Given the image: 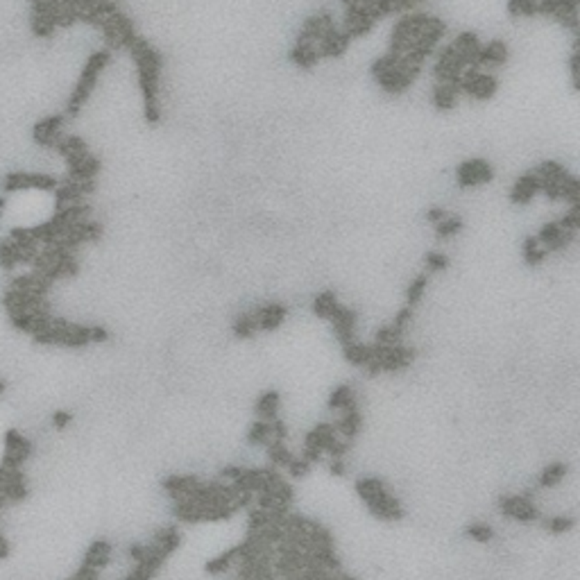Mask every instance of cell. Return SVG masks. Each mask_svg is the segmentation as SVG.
Here are the masks:
<instances>
[{
  "label": "cell",
  "mask_w": 580,
  "mask_h": 580,
  "mask_svg": "<svg viewBox=\"0 0 580 580\" xmlns=\"http://www.w3.org/2000/svg\"><path fill=\"white\" fill-rule=\"evenodd\" d=\"M109 57H112L109 50H97V53H93L91 57H88V62L82 68L80 80H77L73 93H71V100H68V104H66V116L80 114L84 102L91 97V91L97 84V77H100V73L107 68V64H109Z\"/></svg>",
  "instance_id": "cell-1"
},
{
  "label": "cell",
  "mask_w": 580,
  "mask_h": 580,
  "mask_svg": "<svg viewBox=\"0 0 580 580\" xmlns=\"http://www.w3.org/2000/svg\"><path fill=\"white\" fill-rule=\"evenodd\" d=\"M59 186L55 177L46 173H7L3 180V193H16V191H53Z\"/></svg>",
  "instance_id": "cell-2"
},
{
  "label": "cell",
  "mask_w": 580,
  "mask_h": 580,
  "mask_svg": "<svg viewBox=\"0 0 580 580\" xmlns=\"http://www.w3.org/2000/svg\"><path fill=\"white\" fill-rule=\"evenodd\" d=\"M492 175H494L492 173V166H490L487 161H483V159H469V161L458 166L456 180H458L460 186L469 189V186L487 184L490 180H492Z\"/></svg>",
  "instance_id": "cell-3"
},
{
  "label": "cell",
  "mask_w": 580,
  "mask_h": 580,
  "mask_svg": "<svg viewBox=\"0 0 580 580\" xmlns=\"http://www.w3.org/2000/svg\"><path fill=\"white\" fill-rule=\"evenodd\" d=\"M62 127H64V116H48L43 121H39L32 130V139L36 145L46 147V150H55L57 141L62 139Z\"/></svg>",
  "instance_id": "cell-4"
},
{
  "label": "cell",
  "mask_w": 580,
  "mask_h": 580,
  "mask_svg": "<svg viewBox=\"0 0 580 580\" xmlns=\"http://www.w3.org/2000/svg\"><path fill=\"white\" fill-rule=\"evenodd\" d=\"M329 322L333 324V331H336V336H338L342 347L349 345V342H356V338H353V333H356V313H353L351 309L338 304V309L333 311V316L329 318Z\"/></svg>",
  "instance_id": "cell-5"
},
{
  "label": "cell",
  "mask_w": 580,
  "mask_h": 580,
  "mask_svg": "<svg viewBox=\"0 0 580 580\" xmlns=\"http://www.w3.org/2000/svg\"><path fill=\"white\" fill-rule=\"evenodd\" d=\"M367 510L377 519H381V522H399V519H404V508H401L399 501L390 494V490L388 492H383L379 499L370 501Z\"/></svg>",
  "instance_id": "cell-6"
},
{
  "label": "cell",
  "mask_w": 580,
  "mask_h": 580,
  "mask_svg": "<svg viewBox=\"0 0 580 580\" xmlns=\"http://www.w3.org/2000/svg\"><path fill=\"white\" fill-rule=\"evenodd\" d=\"M254 316H257L259 331H274L283 324L288 311L283 304H263V306L254 309Z\"/></svg>",
  "instance_id": "cell-7"
},
{
  "label": "cell",
  "mask_w": 580,
  "mask_h": 580,
  "mask_svg": "<svg viewBox=\"0 0 580 580\" xmlns=\"http://www.w3.org/2000/svg\"><path fill=\"white\" fill-rule=\"evenodd\" d=\"M537 193H542V180L535 173H526L517 180L513 193H510V200L515 204H528Z\"/></svg>",
  "instance_id": "cell-8"
},
{
  "label": "cell",
  "mask_w": 580,
  "mask_h": 580,
  "mask_svg": "<svg viewBox=\"0 0 580 580\" xmlns=\"http://www.w3.org/2000/svg\"><path fill=\"white\" fill-rule=\"evenodd\" d=\"M338 442V433H336V426L333 424H318L313 431L306 433V440H304V445L306 447H313V449H320L322 454L324 451H329L336 447Z\"/></svg>",
  "instance_id": "cell-9"
},
{
  "label": "cell",
  "mask_w": 580,
  "mask_h": 580,
  "mask_svg": "<svg viewBox=\"0 0 580 580\" xmlns=\"http://www.w3.org/2000/svg\"><path fill=\"white\" fill-rule=\"evenodd\" d=\"M508 59V48L504 41H490L480 46V53L476 57V66L483 71L485 66H501Z\"/></svg>",
  "instance_id": "cell-10"
},
{
  "label": "cell",
  "mask_w": 580,
  "mask_h": 580,
  "mask_svg": "<svg viewBox=\"0 0 580 580\" xmlns=\"http://www.w3.org/2000/svg\"><path fill=\"white\" fill-rule=\"evenodd\" d=\"M109 555H112V544L107 542V539H97L91 546L86 548V555H84V562L86 567L95 569V572H100L107 565H109Z\"/></svg>",
  "instance_id": "cell-11"
},
{
  "label": "cell",
  "mask_w": 580,
  "mask_h": 580,
  "mask_svg": "<svg viewBox=\"0 0 580 580\" xmlns=\"http://www.w3.org/2000/svg\"><path fill=\"white\" fill-rule=\"evenodd\" d=\"M458 97H460V88L458 86H454V84H438L436 91H433V104H436V109H440V112H449V109H454V107H456Z\"/></svg>",
  "instance_id": "cell-12"
},
{
  "label": "cell",
  "mask_w": 580,
  "mask_h": 580,
  "mask_svg": "<svg viewBox=\"0 0 580 580\" xmlns=\"http://www.w3.org/2000/svg\"><path fill=\"white\" fill-rule=\"evenodd\" d=\"M236 560H238V544L231 546V548H227V551H224L222 555H215V558H211L209 562L204 565V572L209 574V576L224 574V572H227V569L236 562Z\"/></svg>",
  "instance_id": "cell-13"
},
{
  "label": "cell",
  "mask_w": 580,
  "mask_h": 580,
  "mask_svg": "<svg viewBox=\"0 0 580 580\" xmlns=\"http://www.w3.org/2000/svg\"><path fill=\"white\" fill-rule=\"evenodd\" d=\"M277 410H279V392L277 390L263 392V395L257 399V415L263 421H272L277 417Z\"/></svg>",
  "instance_id": "cell-14"
},
{
  "label": "cell",
  "mask_w": 580,
  "mask_h": 580,
  "mask_svg": "<svg viewBox=\"0 0 580 580\" xmlns=\"http://www.w3.org/2000/svg\"><path fill=\"white\" fill-rule=\"evenodd\" d=\"M360 424H363V417H360V410L358 406H351L347 410H342V417H340V433L345 436L347 440H353L358 436V431H360Z\"/></svg>",
  "instance_id": "cell-15"
},
{
  "label": "cell",
  "mask_w": 580,
  "mask_h": 580,
  "mask_svg": "<svg viewBox=\"0 0 580 580\" xmlns=\"http://www.w3.org/2000/svg\"><path fill=\"white\" fill-rule=\"evenodd\" d=\"M383 492H388V485L383 483L381 478H360L358 483H356V494L365 501V504H370V501H375L379 499Z\"/></svg>",
  "instance_id": "cell-16"
},
{
  "label": "cell",
  "mask_w": 580,
  "mask_h": 580,
  "mask_svg": "<svg viewBox=\"0 0 580 580\" xmlns=\"http://www.w3.org/2000/svg\"><path fill=\"white\" fill-rule=\"evenodd\" d=\"M510 519H515V522H522V524L537 522V519H539V510L533 506V501H530V494H519V504H517V508L513 510V515H510Z\"/></svg>",
  "instance_id": "cell-17"
},
{
  "label": "cell",
  "mask_w": 580,
  "mask_h": 580,
  "mask_svg": "<svg viewBox=\"0 0 580 580\" xmlns=\"http://www.w3.org/2000/svg\"><path fill=\"white\" fill-rule=\"evenodd\" d=\"M342 351H345V358L351 363V365H356V367H365L367 363L375 358V356H372V347L370 345H360V342H349V345L342 347Z\"/></svg>",
  "instance_id": "cell-18"
},
{
  "label": "cell",
  "mask_w": 580,
  "mask_h": 580,
  "mask_svg": "<svg viewBox=\"0 0 580 580\" xmlns=\"http://www.w3.org/2000/svg\"><path fill=\"white\" fill-rule=\"evenodd\" d=\"M265 449H268V458H270L272 467H283V469H286V465L295 458V456L290 454V449L286 447V442L270 440L268 445H265Z\"/></svg>",
  "instance_id": "cell-19"
},
{
  "label": "cell",
  "mask_w": 580,
  "mask_h": 580,
  "mask_svg": "<svg viewBox=\"0 0 580 580\" xmlns=\"http://www.w3.org/2000/svg\"><path fill=\"white\" fill-rule=\"evenodd\" d=\"M336 309H338V299H336V295H333L331 290H324V292L318 295L316 299H313V311H316L318 318L329 320Z\"/></svg>",
  "instance_id": "cell-20"
},
{
  "label": "cell",
  "mask_w": 580,
  "mask_h": 580,
  "mask_svg": "<svg viewBox=\"0 0 580 580\" xmlns=\"http://www.w3.org/2000/svg\"><path fill=\"white\" fill-rule=\"evenodd\" d=\"M351 406H356V399H353V390L349 386H338L331 392L329 397V408L331 410H347Z\"/></svg>",
  "instance_id": "cell-21"
},
{
  "label": "cell",
  "mask_w": 580,
  "mask_h": 580,
  "mask_svg": "<svg viewBox=\"0 0 580 580\" xmlns=\"http://www.w3.org/2000/svg\"><path fill=\"white\" fill-rule=\"evenodd\" d=\"M257 331H259V324H257V316H254V311H248V313H243V316L236 318L234 333L238 338H252Z\"/></svg>",
  "instance_id": "cell-22"
},
{
  "label": "cell",
  "mask_w": 580,
  "mask_h": 580,
  "mask_svg": "<svg viewBox=\"0 0 580 580\" xmlns=\"http://www.w3.org/2000/svg\"><path fill=\"white\" fill-rule=\"evenodd\" d=\"M290 59L302 68H311V66H316L320 62V57L316 53V46H295L292 53H290Z\"/></svg>",
  "instance_id": "cell-23"
},
{
  "label": "cell",
  "mask_w": 580,
  "mask_h": 580,
  "mask_svg": "<svg viewBox=\"0 0 580 580\" xmlns=\"http://www.w3.org/2000/svg\"><path fill=\"white\" fill-rule=\"evenodd\" d=\"M567 476V465L565 463H553L548 465L542 474H539V487H553Z\"/></svg>",
  "instance_id": "cell-24"
},
{
  "label": "cell",
  "mask_w": 580,
  "mask_h": 580,
  "mask_svg": "<svg viewBox=\"0 0 580 580\" xmlns=\"http://www.w3.org/2000/svg\"><path fill=\"white\" fill-rule=\"evenodd\" d=\"M460 229H463V220H460L458 215H447L445 220L436 224V236L442 241H449L454 238Z\"/></svg>",
  "instance_id": "cell-25"
},
{
  "label": "cell",
  "mask_w": 580,
  "mask_h": 580,
  "mask_svg": "<svg viewBox=\"0 0 580 580\" xmlns=\"http://www.w3.org/2000/svg\"><path fill=\"white\" fill-rule=\"evenodd\" d=\"M546 254L548 252L537 243L535 236H533V238H526L524 241V259H526L528 265H539V263L546 259Z\"/></svg>",
  "instance_id": "cell-26"
},
{
  "label": "cell",
  "mask_w": 580,
  "mask_h": 580,
  "mask_svg": "<svg viewBox=\"0 0 580 580\" xmlns=\"http://www.w3.org/2000/svg\"><path fill=\"white\" fill-rule=\"evenodd\" d=\"M248 442L250 445H263V447L268 445L270 442V421H263V419L254 421L248 431Z\"/></svg>",
  "instance_id": "cell-27"
},
{
  "label": "cell",
  "mask_w": 580,
  "mask_h": 580,
  "mask_svg": "<svg viewBox=\"0 0 580 580\" xmlns=\"http://www.w3.org/2000/svg\"><path fill=\"white\" fill-rule=\"evenodd\" d=\"M426 286H429V274H419V277L412 279L406 290V306H415L421 299V295H424Z\"/></svg>",
  "instance_id": "cell-28"
},
{
  "label": "cell",
  "mask_w": 580,
  "mask_h": 580,
  "mask_svg": "<svg viewBox=\"0 0 580 580\" xmlns=\"http://www.w3.org/2000/svg\"><path fill=\"white\" fill-rule=\"evenodd\" d=\"M465 535L467 537H471L474 539V542H478V544H485V542H490V539L494 537V530L490 528L487 524H469L467 528H465Z\"/></svg>",
  "instance_id": "cell-29"
},
{
  "label": "cell",
  "mask_w": 580,
  "mask_h": 580,
  "mask_svg": "<svg viewBox=\"0 0 580 580\" xmlns=\"http://www.w3.org/2000/svg\"><path fill=\"white\" fill-rule=\"evenodd\" d=\"M508 12L513 16H535L537 14V0H510Z\"/></svg>",
  "instance_id": "cell-30"
},
{
  "label": "cell",
  "mask_w": 580,
  "mask_h": 580,
  "mask_svg": "<svg viewBox=\"0 0 580 580\" xmlns=\"http://www.w3.org/2000/svg\"><path fill=\"white\" fill-rule=\"evenodd\" d=\"M270 524V517H268V510H261V508H252L250 510V517H248V526H250V533H257L263 526Z\"/></svg>",
  "instance_id": "cell-31"
},
{
  "label": "cell",
  "mask_w": 580,
  "mask_h": 580,
  "mask_svg": "<svg viewBox=\"0 0 580 580\" xmlns=\"http://www.w3.org/2000/svg\"><path fill=\"white\" fill-rule=\"evenodd\" d=\"M424 261H426L429 272H442V270L449 268V257L447 254H442V252H429L424 257Z\"/></svg>",
  "instance_id": "cell-32"
},
{
  "label": "cell",
  "mask_w": 580,
  "mask_h": 580,
  "mask_svg": "<svg viewBox=\"0 0 580 580\" xmlns=\"http://www.w3.org/2000/svg\"><path fill=\"white\" fill-rule=\"evenodd\" d=\"M574 524H576V522H574L572 517H562V515H560V517L548 519V522H546V528L551 530L553 535H562V533H569V530L574 528Z\"/></svg>",
  "instance_id": "cell-33"
},
{
  "label": "cell",
  "mask_w": 580,
  "mask_h": 580,
  "mask_svg": "<svg viewBox=\"0 0 580 580\" xmlns=\"http://www.w3.org/2000/svg\"><path fill=\"white\" fill-rule=\"evenodd\" d=\"M286 469H288V474L292 478H302V476H306L309 471H311V465L304 458H292L290 463L286 465Z\"/></svg>",
  "instance_id": "cell-34"
},
{
  "label": "cell",
  "mask_w": 580,
  "mask_h": 580,
  "mask_svg": "<svg viewBox=\"0 0 580 580\" xmlns=\"http://www.w3.org/2000/svg\"><path fill=\"white\" fill-rule=\"evenodd\" d=\"M286 438H288V429H286V424H283V419L274 417V419L270 421V440L286 442Z\"/></svg>",
  "instance_id": "cell-35"
},
{
  "label": "cell",
  "mask_w": 580,
  "mask_h": 580,
  "mask_svg": "<svg viewBox=\"0 0 580 580\" xmlns=\"http://www.w3.org/2000/svg\"><path fill=\"white\" fill-rule=\"evenodd\" d=\"M410 320H412V306H404V309L397 313V318H395V322H392V327H395L399 333H404L406 327L410 324Z\"/></svg>",
  "instance_id": "cell-36"
},
{
  "label": "cell",
  "mask_w": 580,
  "mask_h": 580,
  "mask_svg": "<svg viewBox=\"0 0 580 580\" xmlns=\"http://www.w3.org/2000/svg\"><path fill=\"white\" fill-rule=\"evenodd\" d=\"M71 421H73V415L68 410H57L55 415H53V426L57 431H64L68 424H71Z\"/></svg>",
  "instance_id": "cell-37"
},
{
  "label": "cell",
  "mask_w": 580,
  "mask_h": 580,
  "mask_svg": "<svg viewBox=\"0 0 580 580\" xmlns=\"http://www.w3.org/2000/svg\"><path fill=\"white\" fill-rule=\"evenodd\" d=\"M147 551H150V546H145V544H132L130 546V558L134 560V562H141V560H145V555H147Z\"/></svg>",
  "instance_id": "cell-38"
},
{
  "label": "cell",
  "mask_w": 580,
  "mask_h": 580,
  "mask_svg": "<svg viewBox=\"0 0 580 580\" xmlns=\"http://www.w3.org/2000/svg\"><path fill=\"white\" fill-rule=\"evenodd\" d=\"M445 218H447V211L440 209V206H431V209L426 211V220H429L431 224H438V222H442Z\"/></svg>",
  "instance_id": "cell-39"
},
{
  "label": "cell",
  "mask_w": 580,
  "mask_h": 580,
  "mask_svg": "<svg viewBox=\"0 0 580 580\" xmlns=\"http://www.w3.org/2000/svg\"><path fill=\"white\" fill-rule=\"evenodd\" d=\"M107 340H109V331L104 327H97V324L91 327V345L93 342H107Z\"/></svg>",
  "instance_id": "cell-40"
},
{
  "label": "cell",
  "mask_w": 580,
  "mask_h": 580,
  "mask_svg": "<svg viewBox=\"0 0 580 580\" xmlns=\"http://www.w3.org/2000/svg\"><path fill=\"white\" fill-rule=\"evenodd\" d=\"M569 66H572V82H574V88H578V68H580V55H578V48L574 50L572 55V62H569Z\"/></svg>",
  "instance_id": "cell-41"
},
{
  "label": "cell",
  "mask_w": 580,
  "mask_h": 580,
  "mask_svg": "<svg viewBox=\"0 0 580 580\" xmlns=\"http://www.w3.org/2000/svg\"><path fill=\"white\" fill-rule=\"evenodd\" d=\"M243 469H245V467H234V465H229V467H224V469L220 471V476H222V478H227L229 483H234V480L243 474Z\"/></svg>",
  "instance_id": "cell-42"
},
{
  "label": "cell",
  "mask_w": 580,
  "mask_h": 580,
  "mask_svg": "<svg viewBox=\"0 0 580 580\" xmlns=\"http://www.w3.org/2000/svg\"><path fill=\"white\" fill-rule=\"evenodd\" d=\"M329 471H331L333 476H345V474H347L345 460H331V463H329Z\"/></svg>",
  "instance_id": "cell-43"
},
{
  "label": "cell",
  "mask_w": 580,
  "mask_h": 580,
  "mask_svg": "<svg viewBox=\"0 0 580 580\" xmlns=\"http://www.w3.org/2000/svg\"><path fill=\"white\" fill-rule=\"evenodd\" d=\"M327 580H356L353 576H349V574H342V572H336V574H329V578Z\"/></svg>",
  "instance_id": "cell-44"
},
{
  "label": "cell",
  "mask_w": 580,
  "mask_h": 580,
  "mask_svg": "<svg viewBox=\"0 0 580 580\" xmlns=\"http://www.w3.org/2000/svg\"><path fill=\"white\" fill-rule=\"evenodd\" d=\"M283 580H304V578H302L299 574H295V576H286V578H283Z\"/></svg>",
  "instance_id": "cell-45"
},
{
  "label": "cell",
  "mask_w": 580,
  "mask_h": 580,
  "mask_svg": "<svg viewBox=\"0 0 580 580\" xmlns=\"http://www.w3.org/2000/svg\"><path fill=\"white\" fill-rule=\"evenodd\" d=\"M342 3H345L347 7H351V5H356V3H358V0H342Z\"/></svg>",
  "instance_id": "cell-46"
}]
</instances>
